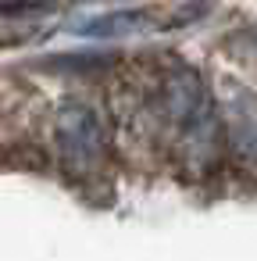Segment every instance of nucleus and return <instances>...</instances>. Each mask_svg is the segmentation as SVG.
Returning <instances> with one entry per match:
<instances>
[{
    "label": "nucleus",
    "instance_id": "1",
    "mask_svg": "<svg viewBox=\"0 0 257 261\" xmlns=\"http://www.w3.org/2000/svg\"><path fill=\"white\" fill-rule=\"evenodd\" d=\"M54 147L68 175H79V179L97 175L111 154V140H107L100 111L75 97L65 100L54 111Z\"/></svg>",
    "mask_w": 257,
    "mask_h": 261
},
{
    "label": "nucleus",
    "instance_id": "2",
    "mask_svg": "<svg viewBox=\"0 0 257 261\" xmlns=\"http://www.w3.org/2000/svg\"><path fill=\"white\" fill-rule=\"evenodd\" d=\"M225 158L239 168H257V90L243 79H221L214 90Z\"/></svg>",
    "mask_w": 257,
    "mask_h": 261
},
{
    "label": "nucleus",
    "instance_id": "3",
    "mask_svg": "<svg viewBox=\"0 0 257 261\" xmlns=\"http://www.w3.org/2000/svg\"><path fill=\"white\" fill-rule=\"evenodd\" d=\"M150 25V11L143 8H125V11H111V15H100L93 22H82L79 33L82 36H97V40H115V36H129V33H139Z\"/></svg>",
    "mask_w": 257,
    "mask_h": 261
}]
</instances>
